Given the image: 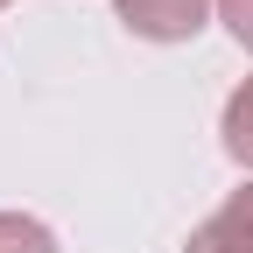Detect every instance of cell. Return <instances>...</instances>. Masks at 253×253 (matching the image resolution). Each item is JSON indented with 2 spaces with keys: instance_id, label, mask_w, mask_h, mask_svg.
Instances as JSON below:
<instances>
[{
  "instance_id": "cell-1",
  "label": "cell",
  "mask_w": 253,
  "mask_h": 253,
  "mask_svg": "<svg viewBox=\"0 0 253 253\" xmlns=\"http://www.w3.org/2000/svg\"><path fill=\"white\" fill-rule=\"evenodd\" d=\"M113 7H120V21L134 28L141 42H190L211 21L218 0H113Z\"/></svg>"
},
{
  "instance_id": "cell-2",
  "label": "cell",
  "mask_w": 253,
  "mask_h": 253,
  "mask_svg": "<svg viewBox=\"0 0 253 253\" xmlns=\"http://www.w3.org/2000/svg\"><path fill=\"white\" fill-rule=\"evenodd\" d=\"M183 253H253V183H239L232 197L190 232Z\"/></svg>"
},
{
  "instance_id": "cell-3",
  "label": "cell",
  "mask_w": 253,
  "mask_h": 253,
  "mask_svg": "<svg viewBox=\"0 0 253 253\" xmlns=\"http://www.w3.org/2000/svg\"><path fill=\"white\" fill-rule=\"evenodd\" d=\"M218 134H225V155L239 169H253V78L225 99V120H218Z\"/></svg>"
},
{
  "instance_id": "cell-4",
  "label": "cell",
  "mask_w": 253,
  "mask_h": 253,
  "mask_svg": "<svg viewBox=\"0 0 253 253\" xmlns=\"http://www.w3.org/2000/svg\"><path fill=\"white\" fill-rule=\"evenodd\" d=\"M0 253H56V232L28 211H0Z\"/></svg>"
},
{
  "instance_id": "cell-5",
  "label": "cell",
  "mask_w": 253,
  "mask_h": 253,
  "mask_svg": "<svg viewBox=\"0 0 253 253\" xmlns=\"http://www.w3.org/2000/svg\"><path fill=\"white\" fill-rule=\"evenodd\" d=\"M218 21L232 28L239 49H253V0H218Z\"/></svg>"
},
{
  "instance_id": "cell-6",
  "label": "cell",
  "mask_w": 253,
  "mask_h": 253,
  "mask_svg": "<svg viewBox=\"0 0 253 253\" xmlns=\"http://www.w3.org/2000/svg\"><path fill=\"white\" fill-rule=\"evenodd\" d=\"M0 7H7V0H0Z\"/></svg>"
}]
</instances>
